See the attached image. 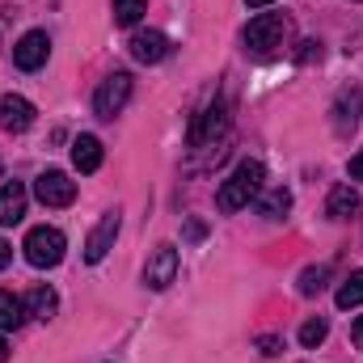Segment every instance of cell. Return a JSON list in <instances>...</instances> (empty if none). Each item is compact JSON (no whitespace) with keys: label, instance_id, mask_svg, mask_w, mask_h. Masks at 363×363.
I'll return each instance as SVG.
<instances>
[{"label":"cell","instance_id":"cell-7","mask_svg":"<svg viewBox=\"0 0 363 363\" xmlns=\"http://www.w3.org/2000/svg\"><path fill=\"white\" fill-rule=\"evenodd\" d=\"M34 194H38L43 207H68L77 199V182L68 174H60V169H43L38 182H34Z\"/></svg>","mask_w":363,"mask_h":363},{"label":"cell","instance_id":"cell-2","mask_svg":"<svg viewBox=\"0 0 363 363\" xmlns=\"http://www.w3.org/2000/svg\"><path fill=\"white\" fill-rule=\"evenodd\" d=\"M26 262L30 267H38V271H47V267H60L64 262V250H68V241H64V233L60 228H51V224H38V228H30L26 233Z\"/></svg>","mask_w":363,"mask_h":363},{"label":"cell","instance_id":"cell-11","mask_svg":"<svg viewBox=\"0 0 363 363\" xmlns=\"http://www.w3.org/2000/svg\"><path fill=\"white\" fill-rule=\"evenodd\" d=\"M165 55H169V38L161 30H140L131 38V60L135 64H161Z\"/></svg>","mask_w":363,"mask_h":363},{"label":"cell","instance_id":"cell-3","mask_svg":"<svg viewBox=\"0 0 363 363\" xmlns=\"http://www.w3.org/2000/svg\"><path fill=\"white\" fill-rule=\"evenodd\" d=\"M283 38H287V17L283 13H258L245 26V47L254 55H271L274 47H283Z\"/></svg>","mask_w":363,"mask_h":363},{"label":"cell","instance_id":"cell-21","mask_svg":"<svg viewBox=\"0 0 363 363\" xmlns=\"http://www.w3.org/2000/svg\"><path fill=\"white\" fill-rule=\"evenodd\" d=\"M144 9H148V0H114V21L118 26H135L144 17Z\"/></svg>","mask_w":363,"mask_h":363},{"label":"cell","instance_id":"cell-1","mask_svg":"<svg viewBox=\"0 0 363 363\" xmlns=\"http://www.w3.org/2000/svg\"><path fill=\"white\" fill-rule=\"evenodd\" d=\"M262 182H267V169H262V161H241L224 186H220V194H216V207L224 211V216H233V211H241V207H250V199L262 190Z\"/></svg>","mask_w":363,"mask_h":363},{"label":"cell","instance_id":"cell-17","mask_svg":"<svg viewBox=\"0 0 363 363\" xmlns=\"http://www.w3.org/2000/svg\"><path fill=\"white\" fill-rule=\"evenodd\" d=\"M26 321V300H17L13 291H0V334L17 330Z\"/></svg>","mask_w":363,"mask_h":363},{"label":"cell","instance_id":"cell-4","mask_svg":"<svg viewBox=\"0 0 363 363\" xmlns=\"http://www.w3.org/2000/svg\"><path fill=\"white\" fill-rule=\"evenodd\" d=\"M127 101H131V72H110L93 93V114L97 118H114V114H123Z\"/></svg>","mask_w":363,"mask_h":363},{"label":"cell","instance_id":"cell-28","mask_svg":"<svg viewBox=\"0 0 363 363\" xmlns=\"http://www.w3.org/2000/svg\"><path fill=\"white\" fill-rule=\"evenodd\" d=\"M262 351L267 355H279V338H262Z\"/></svg>","mask_w":363,"mask_h":363},{"label":"cell","instance_id":"cell-15","mask_svg":"<svg viewBox=\"0 0 363 363\" xmlns=\"http://www.w3.org/2000/svg\"><path fill=\"white\" fill-rule=\"evenodd\" d=\"M55 308H60V300H55V291H51L47 283H38V287H30V291H26V317L51 321V317H55Z\"/></svg>","mask_w":363,"mask_h":363},{"label":"cell","instance_id":"cell-19","mask_svg":"<svg viewBox=\"0 0 363 363\" xmlns=\"http://www.w3.org/2000/svg\"><path fill=\"white\" fill-rule=\"evenodd\" d=\"M363 304V271H351L347 283L338 287V308H359Z\"/></svg>","mask_w":363,"mask_h":363},{"label":"cell","instance_id":"cell-12","mask_svg":"<svg viewBox=\"0 0 363 363\" xmlns=\"http://www.w3.org/2000/svg\"><path fill=\"white\" fill-rule=\"evenodd\" d=\"M30 123H34V106H30L21 93L0 97V127H4V131H26Z\"/></svg>","mask_w":363,"mask_h":363},{"label":"cell","instance_id":"cell-27","mask_svg":"<svg viewBox=\"0 0 363 363\" xmlns=\"http://www.w3.org/2000/svg\"><path fill=\"white\" fill-rule=\"evenodd\" d=\"M9 258H13V250H9V241H0V271L9 267Z\"/></svg>","mask_w":363,"mask_h":363},{"label":"cell","instance_id":"cell-16","mask_svg":"<svg viewBox=\"0 0 363 363\" xmlns=\"http://www.w3.org/2000/svg\"><path fill=\"white\" fill-rule=\"evenodd\" d=\"M325 211H330V220H351V216L359 211V194H355L351 186H334V190H330Z\"/></svg>","mask_w":363,"mask_h":363},{"label":"cell","instance_id":"cell-25","mask_svg":"<svg viewBox=\"0 0 363 363\" xmlns=\"http://www.w3.org/2000/svg\"><path fill=\"white\" fill-rule=\"evenodd\" d=\"M351 178L363 182V152H355V157H351Z\"/></svg>","mask_w":363,"mask_h":363},{"label":"cell","instance_id":"cell-6","mask_svg":"<svg viewBox=\"0 0 363 363\" xmlns=\"http://www.w3.org/2000/svg\"><path fill=\"white\" fill-rule=\"evenodd\" d=\"M47 60H51V38H47L43 30H30V34H21V38L13 43V64H17L21 72H38Z\"/></svg>","mask_w":363,"mask_h":363},{"label":"cell","instance_id":"cell-14","mask_svg":"<svg viewBox=\"0 0 363 363\" xmlns=\"http://www.w3.org/2000/svg\"><path fill=\"white\" fill-rule=\"evenodd\" d=\"M72 165L81 174H97L101 169V140L97 135H77L72 140Z\"/></svg>","mask_w":363,"mask_h":363},{"label":"cell","instance_id":"cell-20","mask_svg":"<svg viewBox=\"0 0 363 363\" xmlns=\"http://www.w3.org/2000/svg\"><path fill=\"white\" fill-rule=\"evenodd\" d=\"M325 279H330V262H321V267H308V271L300 274V296H317V291L325 287Z\"/></svg>","mask_w":363,"mask_h":363},{"label":"cell","instance_id":"cell-8","mask_svg":"<svg viewBox=\"0 0 363 363\" xmlns=\"http://www.w3.org/2000/svg\"><path fill=\"white\" fill-rule=\"evenodd\" d=\"M174 279H178V250H174V245H157V254H152L148 267H144V287L165 291Z\"/></svg>","mask_w":363,"mask_h":363},{"label":"cell","instance_id":"cell-10","mask_svg":"<svg viewBox=\"0 0 363 363\" xmlns=\"http://www.w3.org/2000/svg\"><path fill=\"white\" fill-rule=\"evenodd\" d=\"M359 118H363V93L351 85V89L338 93V101H334V131L338 135H351L359 127Z\"/></svg>","mask_w":363,"mask_h":363},{"label":"cell","instance_id":"cell-24","mask_svg":"<svg viewBox=\"0 0 363 363\" xmlns=\"http://www.w3.org/2000/svg\"><path fill=\"white\" fill-rule=\"evenodd\" d=\"M203 233H207V228H203L199 220H190V224H186V237H190V241H203Z\"/></svg>","mask_w":363,"mask_h":363},{"label":"cell","instance_id":"cell-23","mask_svg":"<svg viewBox=\"0 0 363 363\" xmlns=\"http://www.w3.org/2000/svg\"><path fill=\"white\" fill-rule=\"evenodd\" d=\"M296 60H300V64H308V60H321V43L304 38V43H300V51H296Z\"/></svg>","mask_w":363,"mask_h":363},{"label":"cell","instance_id":"cell-5","mask_svg":"<svg viewBox=\"0 0 363 363\" xmlns=\"http://www.w3.org/2000/svg\"><path fill=\"white\" fill-rule=\"evenodd\" d=\"M228 118H233L228 97H216V101L194 118V127H190V148H203V144H211L216 135H224V131H228Z\"/></svg>","mask_w":363,"mask_h":363},{"label":"cell","instance_id":"cell-29","mask_svg":"<svg viewBox=\"0 0 363 363\" xmlns=\"http://www.w3.org/2000/svg\"><path fill=\"white\" fill-rule=\"evenodd\" d=\"M250 9H267V4H274V0H245Z\"/></svg>","mask_w":363,"mask_h":363},{"label":"cell","instance_id":"cell-22","mask_svg":"<svg viewBox=\"0 0 363 363\" xmlns=\"http://www.w3.org/2000/svg\"><path fill=\"white\" fill-rule=\"evenodd\" d=\"M325 334H330V325H325L321 317H313V321H304V325H300V342H304V347H321V342H325Z\"/></svg>","mask_w":363,"mask_h":363},{"label":"cell","instance_id":"cell-9","mask_svg":"<svg viewBox=\"0 0 363 363\" xmlns=\"http://www.w3.org/2000/svg\"><path fill=\"white\" fill-rule=\"evenodd\" d=\"M118 224H123L118 207H114V211H106V216L97 220V228H93L89 241H85V262H101V258L110 254V245H114V237H118Z\"/></svg>","mask_w":363,"mask_h":363},{"label":"cell","instance_id":"cell-18","mask_svg":"<svg viewBox=\"0 0 363 363\" xmlns=\"http://www.w3.org/2000/svg\"><path fill=\"white\" fill-rule=\"evenodd\" d=\"M258 211L267 216V220H283L287 211H291V190H283V186H274L262 194V203H258Z\"/></svg>","mask_w":363,"mask_h":363},{"label":"cell","instance_id":"cell-13","mask_svg":"<svg viewBox=\"0 0 363 363\" xmlns=\"http://www.w3.org/2000/svg\"><path fill=\"white\" fill-rule=\"evenodd\" d=\"M21 216H26V186L21 182L0 186V228L21 224Z\"/></svg>","mask_w":363,"mask_h":363},{"label":"cell","instance_id":"cell-30","mask_svg":"<svg viewBox=\"0 0 363 363\" xmlns=\"http://www.w3.org/2000/svg\"><path fill=\"white\" fill-rule=\"evenodd\" d=\"M9 359V342H4V338H0V363Z\"/></svg>","mask_w":363,"mask_h":363},{"label":"cell","instance_id":"cell-26","mask_svg":"<svg viewBox=\"0 0 363 363\" xmlns=\"http://www.w3.org/2000/svg\"><path fill=\"white\" fill-rule=\"evenodd\" d=\"M351 338H355V347H363V317H355V325H351Z\"/></svg>","mask_w":363,"mask_h":363}]
</instances>
